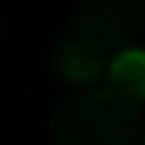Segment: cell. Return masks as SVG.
Listing matches in <instances>:
<instances>
[{
    "mask_svg": "<svg viewBox=\"0 0 145 145\" xmlns=\"http://www.w3.org/2000/svg\"><path fill=\"white\" fill-rule=\"evenodd\" d=\"M52 139L55 145H139L145 139L139 100L123 97L110 84L78 87L55 106Z\"/></svg>",
    "mask_w": 145,
    "mask_h": 145,
    "instance_id": "cell-1",
    "label": "cell"
},
{
    "mask_svg": "<svg viewBox=\"0 0 145 145\" xmlns=\"http://www.w3.org/2000/svg\"><path fill=\"white\" fill-rule=\"evenodd\" d=\"M145 26L142 0H78L74 29L100 52L116 55L129 48Z\"/></svg>",
    "mask_w": 145,
    "mask_h": 145,
    "instance_id": "cell-2",
    "label": "cell"
},
{
    "mask_svg": "<svg viewBox=\"0 0 145 145\" xmlns=\"http://www.w3.org/2000/svg\"><path fill=\"white\" fill-rule=\"evenodd\" d=\"M110 58L106 52H100L97 45H90L84 36H68L58 42L55 48V71L61 74V81L74 84V87H93L106 78L110 71Z\"/></svg>",
    "mask_w": 145,
    "mask_h": 145,
    "instance_id": "cell-3",
    "label": "cell"
},
{
    "mask_svg": "<svg viewBox=\"0 0 145 145\" xmlns=\"http://www.w3.org/2000/svg\"><path fill=\"white\" fill-rule=\"evenodd\" d=\"M106 84L129 100H145V52L142 48H123L110 58Z\"/></svg>",
    "mask_w": 145,
    "mask_h": 145,
    "instance_id": "cell-4",
    "label": "cell"
},
{
    "mask_svg": "<svg viewBox=\"0 0 145 145\" xmlns=\"http://www.w3.org/2000/svg\"><path fill=\"white\" fill-rule=\"evenodd\" d=\"M142 145H145V139H142Z\"/></svg>",
    "mask_w": 145,
    "mask_h": 145,
    "instance_id": "cell-5",
    "label": "cell"
}]
</instances>
